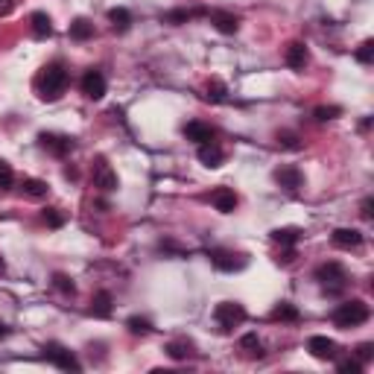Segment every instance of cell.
<instances>
[{
  "label": "cell",
  "instance_id": "6da1fadb",
  "mask_svg": "<svg viewBox=\"0 0 374 374\" xmlns=\"http://www.w3.org/2000/svg\"><path fill=\"white\" fill-rule=\"evenodd\" d=\"M68 82H70L68 68L61 61H50V65H44L39 70V77H35V91H39L44 103H56L68 91Z\"/></svg>",
  "mask_w": 374,
  "mask_h": 374
},
{
  "label": "cell",
  "instance_id": "7a4b0ae2",
  "mask_svg": "<svg viewBox=\"0 0 374 374\" xmlns=\"http://www.w3.org/2000/svg\"><path fill=\"white\" fill-rule=\"evenodd\" d=\"M371 319V307L363 302V298H351V302H342L339 307L331 313V322L339 331H351V328H360L366 325Z\"/></svg>",
  "mask_w": 374,
  "mask_h": 374
},
{
  "label": "cell",
  "instance_id": "3957f363",
  "mask_svg": "<svg viewBox=\"0 0 374 374\" xmlns=\"http://www.w3.org/2000/svg\"><path fill=\"white\" fill-rule=\"evenodd\" d=\"M316 281L328 295H342L351 278H348V269L339 260H325V264L316 266Z\"/></svg>",
  "mask_w": 374,
  "mask_h": 374
},
{
  "label": "cell",
  "instance_id": "277c9868",
  "mask_svg": "<svg viewBox=\"0 0 374 374\" xmlns=\"http://www.w3.org/2000/svg\"><path fill=\"white\" fill-rule=\"evenodd\" d=\"M214 322H217L219 333H231L234 328H240L246 322V307L237 302H219L214 307Z\"/></svg>",
  "mask_w": 374,
  "mask_h": 374
},
{
  "label": "cell",
  "instance_id": "5b68a950",
  "mask_svg": "<svg viewBox=\"0 0 374 374\" xmlns=\"http://www.w3.org/2000/svg\"><path fill=\"white\" fill-rule=\"evenodd\" d=\"M44 360L47 363H53L56 368H61V371H82V363L77 360V354H73L70 348H65L61 342H47L44 345Z\"/></svg>",
  "mask_w": 374,
  "mask_h": 374
},
{
  "label": "cell",
  "instance_id": "8992f818",
  "mask_svg": "<svg viewBox=\"0 0 374 374\" xmlns=\"http://www.w3.org/2000/svg\"><path fill=\"white\" fill-rule=\"evenodd\" d=\"M91 179H94V187H99L103 193H115L117 187H120L117 173L111 170V164H108L103 155L94 158V164H91Z\"/></svg>",
  "mask_w": 374,
  "mask_h": 374
},
{
  "label": "cell",
  "instance_id": "52a82bcc",
  "mask_svg": "<svg viewBox=\"0 0 374 374\" xmlns=\"http://www.w3.org/2000/svg\"><path fill=\"white\" fill-rule=\"evenodd\" d=\"M39 146L41 149H47L50 155H56V158H65V155H70L73 152V138L70 135H56V132H41L39 135Z\"/></svg>",
  "mask_w": 374,
  "mask_h": 374
},
{
  "label": "cell",
  "instance_id": "ba28073f",
  "mask_svg": "<svg viewBox=\"0 0 374 374\" xmlns=\"http://www.w3.org/2000/svg\"><path fill=\"white\" fill-rule=\"evenodd\" d=\"M210 264H214L219 272H240V269H246L248 257L228 252V248H214V252H210Z\"/></svg>",
  "mask_w": 374,
  "mask_h": 374
},
{
  "label": "cell",
  "instance_id": "9c48e42d",
  "mask_svg": "<svg viewBox=\"0 0 374 374\" xmlns=\"http://www.w3.org/2000/svg\"><path fill=\"white\" fill-rule=\"evenodd\" d=\"M307 351L313 354L316 360H322V363H328V360L339 357V345H336L333 339H328V336H310V339H307Z\"/></svg>",
  "mask_w": 374,
  "mask_h": 374
},
{
  "label": "cell",
  "instance_id": "30bf717a",
  "mask_svg": "<svg viewBox=\"0 0 374 374\" xmlns=\"http://www.w3.org/2000/svg\"><path fill=\"white\" fill-rule=\"evenodd\" d=\"M106 88H108V82L103 77V70H85V77H82V94L88 97V99H103L106 97Z\"/></svg>",
  "mask_w": 374,
  "mask_h": 374
},
{
  "label": "cell",
  "instance_id": "8fae6325",
  "mask_svg": "<svg viewBox=\"0 0 374 374\" xmlns=\"http://www.w3.org/2000/svg\"><path fill=\"white\" fill-rule=\"evenodd\" d=\"M184 138H187V141H193V144L199 146V144H208V141H214V138H217V129L210 126V123H202V120H190V123H184Z\"/></svg>",
  "mask_w": 374,
  "mask_h": 374
},
{
  "label": "cell",
  "instance_id": "7c38bea8",
  "mask_svg": "<svg viewBox=\"0 0 374 374\" xmlns=\"http://www.w3.org/2000/svg\"><path fill=\"white\" fill-rule=\"evenodd\" d=\"M284 61L290 65L293 70H304L307 68V61H310V50L304 41H290L284 50Z\"/></svg>",
  "mask_w": 374,
  "mask_h": 374
},
{
  "label": "cell",
  "instance_id": "4fadbf2b",
  "mask_svg": "<svg viewBox=\"0 0 374 374\" xmlns=\"http://www.w3.org/2000/svg\"><path fill=\"white\" fill-rule=\"evenodd\" d=\"M210 205H214L219 214H231V210L240 205V196L234 193V187H217V190L210 193Z\"/></svg>",
  "mask_w": 374,
  "mask_h": 374
},
{
  "label": "cell",
  "instance_id": "5bb4252c",
  "mask_svg": "<svg viewBox=\"0 0 374 374\" xmlns=\"http://www.w3.org/2000/svg\"><path fill=\"white\" fill-rule=\"evenodd\" d=\"M199 161H202L205 167H210V170H217V167H222V161H226V152H222V146L217 144V141H208V144H199Z\"/></svg>",
  "mask_w": 374,
  "mask_h": 374
},
{
  "label": "cell",
  "instance_id": "9a60e30c",
  "mask_svg": "<svg viewBox=\"0 0 374 374\" xmlns=\"http://www.w3.org/2000/svg\"><path fill=\"white\" fill-rule=\"evenodd\" d=\"M275 181L284 187V190H290V193H295L298 187L304 184V176H302V170L298 167H293V164H286V167H278L275 170Z\"/></svg>",
  "mask_w": 374,
  "mask_h": 374
},
{
  "label": "cell",
  "instance_id": "2e32d148",
  "mask_svg": "<svg viewBox=\"0 0 374 374\" xmlns=\"http://www.w3.org/2000/svg\"><path fill=\"white\" fill-rule=\"evenodd\" d=\"M210 23H214L222 35H234L237 30H240V18L231 15V12H226V9H214V12H210Z\"/></svg>",
  "mask_w": 374,
  "mask_h": 374
},
{
  "label": "cell",
  "instance_id": "e0dca14e",
  "mask_svg": "<svg viewBox=\"0 0 374 374\" xmlns=\"http://www.w3.org/2000/svg\"><path fill=\"white\" fill-rule=\"evenodd\" d=\"M333 246L336 248H348V252H351V248L363 246V234H360L357 228H336L333 231Z\"/></svg>",
  "mask_w": 374,
  "mask_h": 374
},
{
  "label": "cell",
  "instance_id": "ac0fdd59",
  "mask_svg": "<svg viewBox=\"0 0 374 374\" xmlns=\"http://www.w3.org/2000/svg\"><path fill=\"white\" fill-rule=\"evenodd\" d=\"M30 30H32L35 39L44 41V39L53 35V21H50L47 12H32V15H30Z\"/></svg>",
  "mask_w": 374,
  "mask_h": 374
},
{
  "label": "cell",
  "instance_id": "d6986e66",
  "mask_svg": "<svg viewBox=\"0 0 374 374\" xmlns=\"http://www.w3.org/2000/svg\"><path fill=\"white\" fill-rule=\"evenodd\" d=\"M111 304H115L111 293H108V290H99V293L91 298V310H88V313L97 316V319H108V316H111Z\"/></svg>",
  "mask_w": 374,
  "mask_h": 374
},
{
  "label": "cell",
  "instance_id": "ffe728a7",
  "mask_svg": "<svg viewBox=\"0 0 374 374\" xmlns=\"http://www.w3.org/2000/svg\"><path fill=\"white\" fill-rule=\"evenodd\" d=\"M21 193L27 196V199H47V193H50V184L44 181V179H23L21 181Z\"/></svg>",
  "mask_w": 374,
  "mask_h": 374
},
{
  "label": "cell",
  "instance_id": "44dd1931",
  "mask_svg": "<svg viewBox=\"0 0 374 374\" xmlns=\"http://www.w3.org/2000/svg\"><path fill=\"white\" fill-rule=\"evenodd\" d=\"M240 351L246 360H260L264 357V342L257 339V333H246L240 339Z\"/></svg>",
  "mask_w": 374,
  "mask_h": 374
},
{
  "label": "cell",
  "instance_id": "7402d4cb",
  "mask_svg": "<svg viewBox=\"0 0 374 374\" xmlns=\"http://www.w3.org/2000/svg\"><path fill=\"white\" fill-rule=\"evenodd\" d=\"M272 243L286 246V248H295V243L302 240V228H272Z\"/></svg>",
  "mask_w": 374,
  "mask_h": 374
},
{
  "label": "cell",
  "instance_id": "603a6c76",
  "mask_svg": "<svg viewBox=\"0 0 374 374\" xmlns=\"http://www.w3.org/2000/svg\"><path fill=\"white\" fill-rule=\"evenodd\" d=\"M70 39L73 41H88V39H94V23L88 21V18H77L70 23Z\"/></svg>",
  "mask_w": 374,
  "mask_h": 374
},
{
  "label": "cell",
  "instance_id": "cb8c5ba5",
  "mask_svg": "<svg viewBox=\"0 0 374 374\" xmlns=\"http://www.w3.org/2000/svg\"><path fill=\"white\" fill-rule=\"evenodd\" d=\"M108 23H111V27H115L117 32H129V27H132V15H129V9H123V6L108 9Z\"/></svg>",
  "mask_w": 374,
  "mask_h": 374
},
{
  "label": "cell",
  "instance_id": "d4e9b609",
  "mask_svg": "<svg viewBox=\"0 0 374 374\" xmlns=\"http://www.w3.org/2000/svg\"><path fill=\"white\" fill-rule=\"evenodd\" d=\"M167 354H170L173 360L193 357V342H190V339H173V342H167Z\"/></svg>",
  "mask_w": 374,
  "mask_h": 374
},
{
  "label": "cell",
  "instance_id": "484cf974",
  "mask_svg": "<svg viewBox=\"0 0 374 374\" xmlns=\"http://www.w3.org/2000/svg\"><path fill=\"white\" fill-rule=\"evenodd\" d=\"M196 15H202V9H173V12H167V15H161V21L164 23H173V27H179V23H187L190 18H196Z\"/></svg>",
  "mask_w": 374,
  "mask_h": 374
},
{
  "label": "cell",
  "instance_id": "4316f807",
  "mask_svg": "<svg viewBox=\"0 0 374 374\" xmlns=\"http://www.w3.org/2000/svg\"><path fill=\"white\" fill-rule=\"evenodd\" d=\"M272 319L275 322H298V307L290 302H281L275 310H272Z\"/></svg>",
  "mask_w": 374,
  "mask_h": 374
},
{
  "label": "cell",
  "instance_id": "83f0119b",
  "mask_svg": "<svg viewBox=\"0 0 374 374\" xmlns=\"http://www.w3.org/2000/svg\"><path fill=\"white\" fill-rule=\"evenodd\" d=\"M53 286H56L61 295H68V298L77 295V284H73V278L65 275V272H56V275H53Z\"/></svg>",
  "mask_w": 374,
  "mask_h": 374
},
{
  "label": "cell",
  "instance_id": "f1b7e54d",
  "mask_svg": "<svg viewBox=\"0 0 374 374\" xmlns=\"http://www.w3.org/2000/svg\"><path fill=\"white\" fill-rule=\"evenodd\" d=\"M126 328H129V333H135V336H146V333H152V322L149 319H141V316H132L129 322H126Z\"/></svg>",
  "mask_w": 374,
  "mask_h": 374
},
{
  "label": "cell",
  "instance_id": "f546056e",
  "mask_svg": "<svg viewBox=\"0 0 374 374\" xmlns=\"http://www.w3.org/2000/svg\"><path fill=\"white\" fill-rule=\"evenodd\" d=\"M12 184H15V170H12L9 161L0 158V190H9Z\"/></svg>",
  "mask_w": 374,
  "mask_h": 374
},
{
  "label": "cell",
  "instance_id": "4dcf8cb0",
  "mask_svg": "<svg viewBox=\"0 0 374 374\" xmlns=\"http://www.w3.org/2000/svg\"><path fill=\"white\" fill-rule=\"evenodd\" d=\"M226 94H228V88H226V82H219V79H210L208 82V99H214V103H222L226 99Z\"/></svg>",
  "mask_w": 374,
  "mask_h": 374
},
{
  "label": "cell",
  "instance_id": "1f68e13d",
  "mask_svg": "<svg viewBox=\"0 0 374 374\" xmlns=\"http://www.w3.org/2000/svg\"><path fill=\"white\" fill-rule=\"evenodd\" d=\"M275 141H278V146H284V149H302V138H298L295 132H278L275 135Z\"/></svg>",
  "mask_w": 374,
  "mask_h": 374
},
{
  "label": "cell",
  "instance_id": "d6a6232c",
  "mask_svg": "<svg viewBox=\"0 0 374 374\" xmlns=\"http://www.w3.org/2000/svg\"><path fill=\"white\" fill-rule=\"evenodd\" d=\"M342 115V108L339 106H319L316 111H313V117L319 120V123H328V120H336Z\"/></svg>",
  "mask_w": 374,
  "mask_h": 374
},
{
  "label": "cell",
  "instance_id": "836d02e7",
  "mask_svg": "<svg viewBox=\"0 0 374 374\" xmlns=\"http://www.w3.org/2000/svg\"><path fill=\"white\" fill-rule=\"evenodd\" d=\"M41 219L47 222L50 228H61L65 226V214H61L59 208H44V214H41Z\"/></svg>",
  "mask_w": 374,
  "mask_h": 374
},
{
  "label": "cell",
  "instance_id": "e575fe53",
  "mask_svg": "<svg viewBox=\"0 0 374 374\" xmlns=\"http://www.w3.org/2000/svg\"><path fill=\"white\" fill-rule=\"evenodd\" d=\"M357 61H360V65H371V61H374V41L371 39H366L363 44L357 47Z\"/></svg>",
  "mask_w": 374,
  "mask_h": 374
},
{
  "label": "cell",
  "instance_id": "d590c367",
  "mask_svg": "<svg viewBox=\"0 0 374 374\" xmlns=\"http://www.w3.org/2000/svg\"><path fill=\"white\" fill-rule=\"evenodd\" d=\"M336 368H339L342 374H348V371H351V374H360V371H363L366 366L360 363L357 357H348V360H336Z\"/></svg>",
  "mask_w": 374,
  "mask_h": 374
},
{
  "label": "cell",
  "instance_id": "8d00e7d4",
  "mask_svg": "<svg viewBox=\"0 0 374 374\" xmlns=\"http://www.w3.org/2000/svg\"><path fill=\"white\" fill-rule=\"evenodd\" d=\"M357 360H360V363H363V366H368V360L374 357V345L371 342H363V345H357V354H354Z\"/></svg>",
  "mask_w": 374,
  "mask_h": 374
},
{
  "label": "cell",
  "instance_id": "74e56055",
  "mask_svg": "<svg viewBox=\"0 0 374 374\" xmlns=\"http://www.w3.org/2000/svg\"><path fill=\"white\" fill-rule=\"evenodd\" d=\"M371 208H374V199L368 196V199H366V202H363V210H360V217H363L366 222H368V219L374 217V214H371Z\"/></svg>",
  "mask_w": 374,
  "mask_h": 374
},
{
  "label": "cell",
  "instance_id": "f35d334b",
  "mask_svg": "<svg viewBox=\"0 0 374 374\" xmlns=\"http://www.w3.org/2000/svg\"><path fill=\"white\" fill-rule=\"evenodd\" d=\"M12 9H15V0H0V18H6Z\"/></svg>",
  "mask_w": 374,
  "mask_h": 374
},
{
  "label": "cell",
  "instance_id": "ab89813d",
  "mask_svg": "<svg viewBox=\"0 0 374 374\" xmlns=\"http://www.w3.org/2000/svg\"><path fill=\"white\" fill-rule=\"evenodd\" d=\"M0 272H3V257H0Z\"/></svg>",
  "mask_w": 374,
  "mask_h": 374
}]
</instances>
